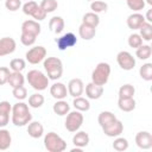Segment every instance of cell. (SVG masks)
I'll return each mask as SVG.
<instances>
[{
  "label": "cell",
  "mask_w": 152,
  "mask_h": 152,
  "mask_svg": "<svg viewBox=\"0 0 152 152\" xmlns=\"http://www.w3.org/2000/svg\"><path fill=\"white\" fill-rule=\"evenodd\" d=\"M12 124L18 127L26 126L31 120L32 115L28 109V106L25 102H17L12 106Z\"/></svg>",
  "instance_id": "obj_1"
},
{
  "label": "cell",
  "mask_w": 152,
  "mask_h": 152,
  "mask_svg": "<svg viewBox=\"0 0 152 152\" xmlns=\"http://www.w3.org/2000/svg\"><path fill=\"white\" fill-rule=\"evenodd\" d=\"M44 69L48 74L49 80H58L63 75V63L57 57H45L44 59Z\"/></svg>",
  "instance_id": "obj_2"
},
{
  "label": "cell",
  "mask_w": 152,
  "mask_h": 152,
  "mask_svg": "<svg viewBox=\"0 0 152 152\" xmlns=\"http://www.w3.org/2000/svg\"><path fill=\"white\" fill-rule=\"evenodd\" d=\"M26 80H27L28 84L38 91L45 90L49 86V77L45 76L40 70H37V69L30 70L26 75Z\"/></svg>",
  "instance_id": "obj_3"
},
{
  "label": "cell",
  "mask_w": 152,
  "mask_h": 152,
  "mask_svg": "<svg viewBox=\"0 0 152 152\" xmlns=\"http://www.w3.org/2000/svg\"><path fill=\"white\" fill-rule=\"evenodd\" d=\"M44 146L49 152H63L66 148V142L57 133L49 132L44 137Z\"/></svg>",
  "instance_id": "obj_4"
},
{
  "label": "cell",
  "mask_w": 152,
  "mask_h": 152,
  "mask_svg": "<svg viewBox=\"0 0 152 152\" xmlns=\"http://www.w3.org/2000/svg\"><path fill=\"white\" fill-rule=\"evenodd\" d=\"M110 76V65L106 62L99 63L91 72V82L99 86H104Z\"/></svg>",
  "instance_id": "obj_5"
},
{
  "label": "cell",
  "mask_w": 152,
  "mask_h": 152,
  "mask_svg": "<svg viewBox=\"0 0 152 152\" xmlns=\"http://www.w3.org/2000/svg\"><path fill=\"white\" fill-rule=\"evenodd\" d=\"M83 124V114L80 110H74V112H69L66 114V119L64 122V126L66 128V131L74 133L76 131H78L81 128Z\"/></svg>",
  "instance_id": "obj_6"
},
{
  "label": "cell",
  "mask_w": 152,
  "mask_h": 152,
  "mask_svg": "<svg viewBox=\"0 0 152 152\" xmlns=\"http://www.w3.org/2000/svg\"><path fill=\"white\" fill-rule=\"evenodd\" d=\"M25 57H26V61L28 63L38 64V63H40V62H43L45 59V57H46V49L44 46H40V45L33 46V48H31L26 52Z\"/></svg>",
  "instance_id": "obj_7"
},
{
  "label": "cell",
  "mask_w": 152,
  "mask_h": 152,
  "mask_svg": "<svg viewBox=\"0 0 152 152\" xmlns=\"http://www.w3.org/2000/svg\"><path fill=\"white\" fill-rule=\"evenodd\" d=\"M116 62L122 70L129 71L135 66V59L128 51H120L116 55Z\"/></svg>",
  "instance_id": "obj_8"
},
{
  "label": "cell",
  "mask_w": 152,
  "mask_h": 152,
  "mask_svg": "<svg viewBox=\"0 0 152 152\" xmlns=\"http://www.w3.org/2000/svg\"><path fill=\"white\" fill-rule=\"evenodd\" d=\"M56 44H57L58 50L64 51V50H66L69 48L75 46L77 44V38L72 32H68V33L61 36L59 38H57L56 39Z\"/></svg>",
  "instance_id": "obj_9"
},
{
  "label": "cell",
  "mask_w": 152,
  "mask_h": 152,
  "mask_svg": "<svg viewBox=\"0 0 152 152\" xmlns=\"http://www.w3.org/2000/svg\"><path fill=\"white\" fill-rule=\"evenodd\" d=\"M135 144L141 150H148L152 147V135L147 131L138 132L135 135Z\"/></svg>",
  "instance_id": "obj_10"
},
{
  "label": "cell",
  "mask_w": 152,
  "mask_h": 152,
  "mask_svg": "<svg viewBox=\"0 0 152 152\" xmlns=\"http://www.w3.org/2000/svg\"><path fill=\"white\" fill-rule=\"evenodd\" d=\"M17 43L11 37H4L0 39V57L11 55L15 51Z\"/></svg>",
  "instance_id": "obj_11"
},
{
  "label": "cell",
  "mask_w": 152,
  "mask_h": 152,
  "mask_svg": "<svg viewBox=\"0 0 152 152\" xmlns=\"http://www.w3.org/2000/svg\"><path fill=\"white\" fill-rule=\"evenodd\" d=\"M84 91V84L81 78H72L68 83V94L72 97L81 96Z\"/></svg>",
  "instance_id": "obj_12"
},
{
  "label": "cell",
  "mask_w": 152,
  "mask_h": 152,
  "mask_svg": "<svg viewBox=\"0 0 152 152\" xmlns=\"http://www.w3.org/2000/svg\"><path fill=\"white\" fill-rule=\"evenodd\" d=\"M102 131H103V133H104L107 137H110V138L119 137V135L122 133V131H124V125H122V122H121L120 120L116 119L115 121H113V122L109 124L108 126L103 127Z\"/></svg>",
  "instance_id": "obj_13"
},
{
  "label": "cell",
  "mask_w": 152,
  "mask_h": 152,
  "mask_svg": "<svg viewBox=\"0 0 152 152\" xmlns=\"http://www.w3.org/2000/svg\"><path fill=\"white\" fill-rule=\"evenodd\" d=\"M12 112V106L8 101L0 102V128L6 127L10 122V114Z\"/></svg>",
  "instance_id": "obj_14"
},
{
  "label": "cell",
  "mask_w": 152,
  "mask_h": 152,
  "mask_svg": "<svg viewBox=\"0 0 152 152\" xmlns=\"http://www.w3.org/2000/svg\"><path fill=\"white\" fill-rule=\"evenodd\" d=\"M40 24L37 20H25L21 24V33H27L37 37L40 33Z\"/></svg>",
  "instance_id": "obj_15"
},
{
  "label": "cell",
  "mask_w": 152,
  "mask_h": 152,
  "mask_svg": "<svg viewBox=\"0 0 152 152\" xmlns=\"http://www.w3.org/2000/svg\"><path fill=\"white\" fill-rule=\"evenodd\" d=\"M50 94L56 100H64L68 95V89H66L65 84H63L61 82H56L50 87Z\"/></svg>",
  "instance_id": "obj_16"
},
{
  "label": "cell",
  "mask_w": 152,
  "mask_h": 152,
  "mask_svg": "<svg viewBox=\"0 0 152 152\" xmlns=\"http://www.w3.org/2000/svg\"><path fill=\"white\" fill-rule=\"evenodd\" d=\"M102 94H103V86H99L93 82H90L86 86V95L88 99L97 100L102 96Z\"/></svg>",
  "instance_id": "obj_17"
},
{
  "label": "cell",
  "mask_w": 152,
  "mask_h": 152,
  "mask_svg": "<svg viewBox=\"0 0 152 152\" xmlns=\"http://www.w3.org/2000/svg\"><path fill=\"white\" fill-rule=\"evenodd\" d=\"M27 133L31 138L38 139L44 134V127L38 121H30L27 124Z\"/></svg>",
  "instance_id": "obj_18"
},
{
  "label": "cell",
  "mask_w": 152,
  "mask_h": 152,
  "mask_svg": "<svg viewBox=\"0 0 152 152\" xmlns=\"http://www.w3.org/2000/svg\"><path fill=\"white\" fill-rule=\"evenodd\" d=\"M145 18L142 14L135 12V13H132L131 15H128L127 18V26L131 28V30H139V27L145 23Z\"/></svg>",
  "instance_id": "obj_19"
},
{
  "label": "cell",
  "mask_w": 152,
  "mask_h": 152,
  "mask_svg": "<svg viewBox=\"0 0 152 152\" xmlns=\"http://www.w3.org/2000/svg\"><path fill=\"white\" fill-rule=\"evenodd\" d=\"M78 34L82 39L84 40H90L95 37L96 34V27H93V26H89L84 23H82L78 27Z\"/></svg>",
  "instance_id": "obj_20"
},
{
  "label": "cell",
  "mask_w": 152,
  "mask_h": 152,
  "mask_svg": "<svg viewBox=\"0 0 152 152\" xmlns=\"http://www.w3.org/2000/svg\"><path fill=\"white\" fill-rule=\"evenodd\" d=\"M72 142L76 147H86L88 144H89V135L88 133H86L84 131H76L75 135L72 137Z\"/></svg>",
  "instance_id": "obj_21"
},
{
  "label": "cell",
  "mask_w": 152,
  "mask_h": 152,
  "mask_svg": "<svg viewBox=\"0 0 152 152\" xmlns=\"http://www.w3.org/2000/svg\"><path fill=\"white\" fill-rule=\"evenodd\" d=\"M118 106L122 112H132L135 109V100L133 97H119Z\"/></svg>",
  "instance_id": "obj_22"
},
{
  "label": "cell",
  "mask_w": 152,
  "mask_h": 152,
  "mask_svg": "<svg viewBox=\"0 0 152 152\" xmlns=\"http://www.w3.org/2000/svg\"><path fill=\"white\" fill-rule=\"evenodd\" d=\"M116 120V116L112 113V112H108V110H103L99 114V118H97V122L99 125L101 126V128L108 126L109 124H112L113 121Z\"/></svg>",
  "instance_id": "obj_23"
},
{
  "label": "cell",
  "mask_w": 152,
  "mask_h": 152,
  "mask_svg": "<svg viewBox=\"0 0 152 152\" xmlns=\"http://www.w3.org/2000/svg\"><path fill=\"white\" fill-rule=\"evenodd\" d=\"M49 28L56 33L59 34L63 30H64V20L62 17H52L49 21Z\"/></svg>",
  "instance_id": "obj_24"
},
{
  "label": "cell",
  "mask_w": 152,
  "mask_h": 152,
  "mask_svg": "<svg viewBox=\"0 0 152 152\" xmlns=\"http://www.w3.org/2000/svg\"><path fill=\"white\" fill-rule=\"evenodd\" d=\"M12 144V137L10 131H7L6 128H0V150L5 151L7 150Z\"/></svg>",
  "instance_id": "obj_25"
},
{
  "label": "cell",
  "mask_w": 152,
  "mask_h": 152,
  "mask_svg": "<svg viewBox=\"0 0 152 152\" xmlns=\"http://www.w3.org/2000/svg\"><path fill=\"white\" fill-rule=\"evenodd\" d=\"M24 82H25V77L21 74V71H13V72H11L7 83H10V86L12 88H15L19 86H24Z\"/></svg>",
  "instance_id": "obj_26"
},
{
  "label": "cell",
  "mask_w": 152,
  "mask_h": 152,
  "mask_svg": "<svg viewBox=\"0 0 152 152\" xmlns=\"http://www.w3.org/2000/svg\"><path fill=\"white\" fill-rule=\"evenodd\" d=\"M52 110H53L55 114H57V115H59V116H63V115H66V114L69 113L70 106L68 104L66 101H64V100H58V101L53 104Z\"/></svg>",
  "instance_id": "obj_27"
},
{
  "label": "cell",
  "mask_w": 152,
  "mask_h": 152,
  "mask_svg": "<svg viewBox=\"0 0 152 152\" xmlns=\"http://www.w3.org/2000/svg\"><path fill=\"white\" fill-rule=\"evenodd\" d=\"M72 104H74L75 109H76V110H80V112H87V110H89V108H90L89 101H88L87 99L82 97V96L74 97Z\"/></svg>",
  "instance_id": "obj_28"
},
{
  "label": "cell",
  "mask_w": 152,
  "mask_h": 152,
  "mask_svg": "<svg viewBox=\"0 0 152 152\" xmlns=\"http://www.w3.org/2000/svg\"><path fill=\"white\" fill-rule=\"evenodd\" d=\"M139 31H140L139 34L142 38V40H146V42H151L152 40V24L151 23L145 21L139 27Z\"/></svg>",
  "instance_id": "obj_29"
},
{
  "label": "cell",
  "mask_w": 152,
  "mask_h": 152,
  "mask_svg": "<svg viewBox=\"0 0 152 152\" xmlns=\"http://www.w3.org/2000/svg\"><path fill=\"white\" fill-rule=\"evenodd\" d=\"M82 23L89 25V26H93V27H97V25L100 24V18L97 15V13H94V12H88L83 15L82 18Z\"/></svg>",
  "instance_id": "obj_30"
},
{
  "label": "cell",
  "mask_w": 152,
  "mask_h": 152,
  "mask_svg": "<svg viewBox=\"0 0 152 152\" xmlns=\"http://www.w3.org/2000/svg\"><path fill=\"white\" fill-rule=\"evenodd\" d=\"M151 55H152V48L150 45H140L139 48H137L135 56L139 59L146 61V59H148L151 57Z\"/></svg>",
  "instance_id": "obj_31"
},
{
  "label": "cell",
  "mask_w": 152,
  "mask_h": 152,
  "mask_svg": "<svg viewBox=\"0 0 152 152\" xmlns=\"http://www.w3.org/2000/svg\"><path fill=\"white\" fill-rule=\"evenodd\" d=\"M44 96L39 93H34L28 97V106L32 108H39L44 104Z\"/></svg>",
  "instance_id": "obj_32"
},
{
  "label": "cell",
  "mask_w": 152,
  "mask_h": 152,
  "mask_svg": "<svg viewBox=\"0 0 152 152\" xmlns=\"http://www.w3.org/2000/svg\"><path fill=\"white\" fill-rule=\"evenodd\" d=\"M139 75L145 81L152 80V63H145L139 69Z\"/></svg>",
  "instance_id": "obj_33"
},
{
  "label": "cell",
  "mask_w": 152,
  "mask_h": 152,
  "mask_svg": "<svg viewBox=\"0 0 152 152\" xmlns=\"http://www.w3.org/2000/svg\"><path fill=\"white\" fill-rule=\"evenodd\" d=\"M135 94V88L132 84H124L119 89V97H133Z\"/></svg>",
  "instance_id": "obj_34"
},
{
  "label": "cell",
  "mask_w": 152,
  "mask_h": 152,
  "mask_svg": "<svg viewBox=\"0 0 152 152\" xmlns=\"http://www.w3.org/2000/svg\"><path fill=\"white\" fill-rule=\"evenodd\" d=\"M108 8V5L104 1H100V0H93L90 4V10L94 13H101V12H106Z\"/></svg>",
  "instance_id": "obj_35"
},
{
  "label": "cell",
  "mask_w": 152,
  "mask_h": 152,
  "mask_svg": "<svg viewBox=\"0 0 152 152\" xmlns=\"http://www.w3.org/2000/svg\"><path fill=\"white\" fill-rule=\"evenodd\" d=\"M26 66V62L23 58H13L10 62V69L12 71H23Z\"/></svg>",
  "instance_id": "obj_36"
},
{
  "label": "cell",
  "mask_w": 152,
  "mask_h": 152,
  "mask_svg": "<svg viewBox=\"0 0 152 152\" xmlns=\"http://www.w3.org/2000/svg\"><path fill=\"white\" fill-rule=\"evenodd\" d=\"M39 6H40L46 13H51V12H53V11L57 10L58 2H57V0H42V2H40Z\"/></svg>",
  "instance_id": "obj_37"
},
{
  "label": "cell",
  "mask_w": 152,
  "mask_h": 152,
  "mask_svg": "<svg viewBox=\"0 0 152 152\" xmlns=\"http://www.w3.org/2000/svg\"><path fill=\"white\" fill-rule=\"evenodd\" d=\"M113 148L115 151H119V152H122V151H126L128 148V141L126 138H121V137H118L114 142H113Z\"/></svg>",
  "instance_id": "obj_38"
},
{
  "label": "cell",
  "mask_w": 152,
  "mask_h": 152,
  "mask_svg": "<svg viewBox=\"0 0 152 152\" xmlns=\"http://www.w3.org/2000/svg\"><path fill=\"white\" fill-rule=\"evenodd\" d=\"M38 8V4L36 1H32V0H27L24 5H23V12L24 14L26 15H31L34 13V11Z\"/></svg>",
  "instance_id": "obj_39"
},
{
  "label": "cell",
  "mask_w": 152,
  "mask_h": 152,
  "mask_svg": "<svg viewBox=\"0 0 152 152\" xmlns=\"http://www.w3.org/2000/svg\"><path fill=\"white\" fill-rule=\"evenodd\" d=\"M126 4L128 8L134 12H139L145 7V0H126Z\"/></svg>",
  "instance_id": "obj_40"
},
{
  "label": "cell",
  "mask_w": 152,
  "mask_h": 152,
  "mask_svg": "<svg viewBox=\"0 0 152 152\" xmlns=\"http://www.w3.org/2000/svg\"><path fill=\"white\" fill-rule=\"evenodd\" d=\"M128 45L133 49H137L139 48L140 45H142V38L140 37L139 33H132L129 37H128Z\"/></svg>",
  "instance_id": "obj_41"
},
{
  "label": "cell",
  "mask_w": 152,
  "mask_h": 152,
  "mask_svg": "<svg viewBox=\"0 0 152 152\" xmlns=\"http://www.w3.org/2000/svg\"><path fill=\"white\" fill-rule=\"evenodd\" d=\"M12 94H13V96H14L17 100H19V101H23V100H25V99L27 97V90H26V88H25L24 86H19V87L13 88Z\"/></svg>",
  "instance_id": "obj_42"
},
{
  "label": "cell",
  "mask_w": 152,
  "mask_h": 152,
  "mask_svg": "<svg viewBox=\"0 0 152 152\" xmlns=\"http://www.w3.org/2000/svg\"><path fill=\"white\" fill-rule=\"evenodd\" d=\"M36 39L37 37L36 36H32V34H27V33H21L20 36V42L23 45L25 46H31L36 43Z\"/></svg>",
  "instance_id": "obj_43"
},
{
  "label": "cell",
  "mask_w": 152,
  "mask_h": 152,
  "mask_svg": "<svg viewBox=\"0 0 152 152\" xmlns=\"http://www.w3.org/2000/svg\"><path fill=\"white\" fill-rule=\"evenodd\" d=\"M5 7L11 12H15L21 7V0H6Z\"/></svg>",
  "instance_id": "obj_44"
},
{
  "label": "cell",
  "mask_w": 152,
  "mask_h": 152,
  "mask_svg": "<svg viewBox=\"0 0 152 152\" xmlns=\"http://www.w3.org/2000/svg\"><path fill=\"white\" fill-rule=\"evenodd\" d=\"M10 75H11V71L7 66H0V86H4L8 82Z\"/></svg>",
  "instance_id": "obj_45"
},
{
  "label": "cell",
  "mask_w": 152,
  "mask_h": 152,
  "mask_svg": "<svg viewBox=\"0 0 152 152\" xmlns=\"http://www.w3.org/2000/svg\"><path fill=\"white\" fill-rule=\"evenodd\" d=\"M46 12L40 7V6H38V8L34 11V13L32 14V17H33V19L34 20H37V21H40V20H44L45 19V17H46Z\"/></svg>",
  "instance_id": "obj_46"
},
{
  "label": "cell",
  "mask_w": 152,
  "mask_h": 152,
  "mask_svg": "<svg viewBox=\"0 0 152 152\" xmlns=\"http://www.w3.org/2000/svg\"><path fill=\"white\" fill-rule=\"evenodd\" d=\"M147 23H152V10H148L146 13V17H144Z\"/></svg>",
  "instance_id": "obj_47"
},
{
  "label": "cell",
  "mask_w": 152,
  "mask_h": 152,
  "mask_svg": "<svg viewBox=\"0 0 152 152\" xmlns=\"http://www.w3.org/2000/svg\"><path fill=\"white\" fill-rule=\"evenodd\" d=\"M71 152H82V148L81 147H75L71 150Z\"/></svg>",
  "instance_id": "obj_48"
},
{
  "label": "cell",
  "mask_w": 152,
  "mask_h": 152,
  "mask_svg": "<svg viewBox=\"0 0 152 152\" xmlns=\"http://www.w3.org/2000/svg\"><path fill=\"white\" fill-rule=\"evenodd\" d=\"M146 2H147L148 5H152V0H146Z\"/></svg>",
  "instance_id": "obj_49"
},
{
  "label": "cell",
  "mask_w": 152,
  "mask_h": 152,
  "mask_svg": "<svg viewBox=\"0 0 152 152\" xmlns=\"http://www.w3.org/2000/svg\"><path fill=\"white\" fill-rule=\"evenodd\" d=\"M88 1H93V0H88Z\"/></svg>",
  "instance_id": "obj_50"
}]
</instances>
